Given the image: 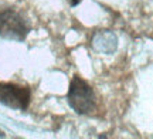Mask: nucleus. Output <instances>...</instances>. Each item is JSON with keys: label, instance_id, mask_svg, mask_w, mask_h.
Masks as SVG:
<instances>
[{"label": "nucleus", "instance_id": "obj_1", "mask_svg": "<svg viewBox=\"0 0 153 139\" xmlns=\"http://www.w3.org/2000/svg\"><path fill=\"white\" fill-rule=\"evenodd\" d=\"M67 101L79 115H92L97 111V95L94 88L79 75H74L70 81Z\"/></svg>", "mask_w": 153, "mask_h": 139}, {"label": "nucleus", "instance_id": "obj_2", "mask_svg": "<svg viewBox=\"0 0 153 139\" xmlns=\"http://www.w3.org/2000/svg\"><path fill=\"white\" fill-rule=\"evenodd\" d=\"M31 31L28 19L16 7H0V37L13 41H24Z\"/></svg>", "mask_w": 153, "mask_h": 139}, {"label": "nucleus", "instance_id": "obj_3", "mask_svg": "<svg viewBox=\"0 0 153 139\" xmlns=\"http://www.w3.org/2000/svg\"><path fill=\"white\" fill-rule=\"evenodd\" d=\"M31 101V89L27 85L13 83L0 84V104L11 109L26 111Z\"/></svg>", "mask_w": 153, "mask_h": 139}, {"label": "nucleus", "instance_id": "obj_4", "mask_svg": "<svg viewBox=\"0 0 153 139\" xmlns=\"http://www.w3.org/2000/svg\"><path fill=\"white\" fill-rule=\"evenodd\" d=\"M116 37H115L112 33H99L95 36V39H94V47L97 48V50L102 51L104 50V45H106L105 47V53H112V48H111L109 45H108V41H111V40H115Z\"/></svg>", "mask_w": 153, "mask_h": 139}, {"label": "nucleus", "instance_id": "obj_5", "mask_svg": "<svg viewBox=\"0 0 153 139\" xmlns=\"http://www.w3.org/2000/svg\"><path fill=\"white\" fill-rule=\"evenodd\" d=\"M67 3L71 6V7H75V6H78L81 3V0H67Z\"/></svg>", "mask_w": 153, "mask_h": 139}, {"label": "nucleus", "instance_id": "obj_6", "mask_svg": "<svg viewBox=\"0 0 153 139\" xmlns=\"http://www.w3.org/2000/svg\"><path fill=\"white\" fill-rule=\"evenodd\" d=\"M0 136H1V134H0Z\"/></svg>", "mask_w": 153, "mask_h": 139}]
</instances>
